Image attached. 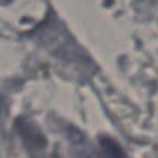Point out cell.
<instances>
[{"instance_id":"cell-1","label":"cell","mask_w":158,"mask_h":158,"mask_svg":"<svg viewBox=\"0 0 158 158\" xmlns=\"http://www.w3.org/2000/svg\"><path fill=\"white\" fill-rule=\"evenodd\" d=\"M100 158H124L121 148L110 138L100 140Z\"/></svg>"}]
</instances>
